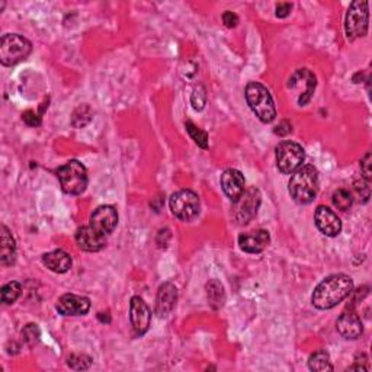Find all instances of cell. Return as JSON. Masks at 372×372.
I'll use <instances>...</instances> for the list:
<instances>
[{
	"mask_svg": "<svg viewBox=\"0 0 372 372\" xmlns=\"http://www.w3.org/2000/svg\"><path fill=\"white\" fill-rule=\"evenodd\" d=\"M43 264L56 274H66L71 268V257L65 251H54L43 256Z\"/></svg>",
	"mask_w": 372,
	"mask_h": 372,
	"instance_id": "44dd1931",
	"label": "cell"
},
{
	"mask_svg": "<svg viewBox=\"0 0 372 372\" xmlns=\"http://www.w3.org/2000/svg\"><path fill=\"white\" fill-rule=\"evenodd\" d=\"M200 91H201V89H200ZM200 91L195 89V92L192 93V97H195V99L198 97V102L194 105L195 109H202L204 105H205V101H207V95H205L204 89H202V92H200Z\"/></svg>",
	"mask_w": 372,
	"mask_h": 372,
	"instance_id": "836d02e7",
	"label": "cell"
},
{
	"mask_svg": "<svg viewBox=\"0 0 372 372\" xmlns=\"http://www.w3.org/2000/svg\"><path fill=\"white\" fill-rule=\"evenodd\" d=\"M178 301V290L172 282H165L159 287L156 297V314L160 318L167 317Z\"/></svg>",
	"mask_w": 372,
	"mask_h": 372,
	"instance_id": "9a60e30c",
	"label": "cell"
},
{
	"mask_svg": "<svg viewBox=\"0 0 372 372\" xmlns=\"http://www.w3.org/2000/svg\"><path fill=\"white\" fill-rule=\"evenodd\" d=\"M22 336L25 339V342H27L30 346L35 345L36 342L40 340L41 338V332H40V327L34 325V323H30L25 326V329L22 330Z\"/></svg>",
	"mask_w": 372,
	"mask_h": 372,
	"instance_id": "f1b7e54d",
	"label": "cell"
},
{
	"mask_svg": "<svg viewBox=\"0 0 372 372\" xmlns=\"http://www.w3.org/2000/svg\"><path fill=\"white\" fill-rule=\"evenodd\" d=\"M277 166L283 175H291L295 170H299L305 159L304 148L295 141H282L277 147Z\"/></svg>",
	"mask_w": 372,
	"mask_h": 372,
	"instance_id": "52a82bcc",
	"label": "cell"
},
{
	"mask_svg": "<svg viewBox=\"0 0 372 372\" xmlns=\"http://www.w3.org/2000/svg\"><path fill=\"white\" fill-rule=\"evenodd\" d=\"M371 159H372L371 153H367L365 157L361 160V172H362L364 178L367 179V182H369L371 178H372V172H371Z\"/></svg>",
	"mask_w": 372,
	"mask_h": 372,
	"instance_id": "4dcf8cb0",
	"label": "cell"
},
{
	"mask_svg": "<svg viewBox=\"0 0 372 372\" xmlns=\"http://www.w3.org/2000/svg\"><path fill=\"white\" fill-rule=\"evenodd\" d=\"M246 101L253 114L264 124H269L277 118V108L274 97L264 84L251 82L246 86Z\"/></svg>",
	"mask_w": 372,
	"mask_h": 372,
	"instance_id": "3957f363",
	"label": "cell"
},
{
	"mask_svg": "<svg viewBox=\"0 0 372 372\" xmlns=\"http://www.w3.org/2000/svg\"><path fill=\"white\" fill-rule=\"evenodd\" d=\"M221 188L233 202L239 201L244 192V176L237 169H227L221 175Z\"/></svg>",
	"mask_w": 372,
	"mask_h": 372,
	"instance_id": "2e32d148",
	"label": "cell"
},
{
	"mask_svg": "<svg viewBox=\"0 0 372 372\" xmlns=\"http://www.w3.org/2000/svg\"><path fill=\"white\" fill-rule=\"evenodd\" d=\"M16 242L6 226L0 227V262L3 266H9L15 262Z\"/></svg>",
	"mask_w": 372,
	"mask_h": 372,
	"instance_id": "ffe728a7",
	"label": "cell"
},
{
	"mask_svg": "<svg viewBox=\"0 0 372 372\" xmlns=\"http://www.w3.org/2000/svg\"><path fill=\"white\" fill-rule=\"evenodd\" d=\"M130 320L135 336H143L150 329L152 312L141 297H132L130 303Z\"/></svg>",
	"mask_w": 372,
	"mask_h": 372,
	"instance_id": "30bf717a",
	"label": "cell"
},
{
	"mask_svg": "<svg viewBox=\"0 0 372 372\" xmlns=\"http://www.w3.org/2000/svg\"><path fill=\"white\" fill-rule=\"evenodd\" d=\"M355 189H356V192H358V195H361V198H362V202H367L368 200H369V186H368V183H365V182H356L355 183Z\"/></svg>",
	"mask_w": 372,
	"mask_h": 372,
	"instance_id": "d6a6232c",
	"label": "cell"
},
{
	"mask_svg": "<svg viewBox=\"0 0 372 372\" xmlns=\"http://www.w3.org/2000/svg\"><path fill=\"white\" fill-rule=\"evenodd\" d=\"M56 308L61 316H84L91 308V300L88 297L66 294L60 297Z\"/></svg>",
	"mask_w": 372,
	"mask_h": 372,
	"instance_id": "4fadbf2b",
	"label": "cell"
},
{
	"mask_svg": "<svg viewBox=\"0 0 372 372\" xmlns=\"http://www.w3.org/2000/svg\"><path fill=\"white\" fill-rule=\"evenodd\" d=\"M76 243L84 252H99L106 244V235L97 233L91 226L80 227L76 233Z\"/></svg>",
	"mask_w": 372,
	"mask_h": 372,
	"instance_id": "e0dca14e",
	"label": "cell"
},
{
	"mask_svg": "<svg viewBox=\"0 0 372 372\" xmlns=\"http://www.w3.org/2000/svg\"><path fill=\"white\" fill-rule=\"evenodd\" d=\"M288 191L292 200L299 204H310L318 192V172L314 166L307 165L295 170L288 183Z\"/></svg>",
	"mask_w": 372,
	"mask_h": 372,
	"instance_id": "7a4b0ae2",
	"label": "cell"
},
{
	"mask_svg": "<svg viewBox=\"0 0 372 372\" xmlns=\"http://www.w3.org/2000/svg\"><path fill=\"white\" fill-rule=\"evenodd\" d=\"M314 222L317 229L327 237H336L342 231V221L333 213V211L325 205L317 207L314 213Z\"/></svg>",
	"mask_w": 372,
	"mask_h": 372,
	"instance_id": "5bb4252c",
	"label": "cell"
},
{
	"mask_svg": "<svg viewBox=\"0 0 372 372\" xmlns=\"http://www.w3.org/2000/svg\"><path fill=\"white\" fill-rule=\"evenodd\" d=\"M368 2L365 0H356L348 9L345 19V32L348 36L349 41H353L356 38H362L368 32Z\"/></svg>",
	"mask_w": 372,
	"mask_h": 372,
	"instance_id": "8992f818",
	"label": "cell"
},
{
	"mask_svg": "<svg viewBox=\"0 0 372 372\" xmlns=\"http://www.w3.org/2000/svg\"><path fill=\"white\" fill-rule=\"evenodd\" d=\"M262 202V195L260 191L256 188H249L243 192V195L239 198V201H235L234 208V218L237 221V224L246 226L256 217L257 209Z\"/></svg>",
	"mask_w": 372,
	"mask_h": 372,
	"instance_id": "9c48e42d",
	"label": "cell"
},
{
	"mask_svg": "<svg viewBox=\"0 0 372 372\" xmlns=\"http://www.w3.org/2000/svg\"><path fill=\"white\" fill-rule=\"evenodd\" d=\"M308 367L312 371H333V365L330 361V356L326 351H317L308 359Z\"/></svg>",
	"mask_w": 372,
	"mask_h": 372,
	"instance_id": "603a6c76",
	"label": "cell"
},
{
	"mask_svg": "<svg viewBox=\"0 0 372 372\" xmlns=\"http://www.w3.org/2000/svg\"><path fill=\"white\" fill-rule=\"evenodd\" d=\"M118 224V213L113 205H102L93 211L91 216V227L97 233L108 235L115 230Z\"/></svg>",
	"mask_w": 372,
	"mask_h": 372,
	"instance_id": "8fae6325",
	"label": "cell"
},
{
	"mask_svg": "<svg viewBox=\"0 0 372 372\" xmlns=\"http://www.w3.org/2000/svg\"><path fill=\"white\" fill-rule=\"evenodd\" d=\"M333 204L342 211H348L353 204V196L348 189H338L333 194Z\"/></svg>",
	"mask_w": 372,
	"mask_h": 372,
	"instance_id": "484cf974",
	"label": "cell"
},
{
	"mask_svg": "<svg viewBox=\"0 0 372 372\" xmlns=\"http://www.w3.org/2000/svg\"><path fill=\"white\" fill-rule=\"evenodd\" d=\"M338 332L346 339H358L364 332L361 317L349 308L338 318Z\"/></svg>",
	"mask_w": 372,
	"mask_h": 372,
	"instance_id": "d6986e66",
	"label": "cell"
},
{
	"mask_svg": "<svg viewBox=\"0 0 372 372\" xmlns=\"http://www.w3.org/2000/svg\"><path fill=\"white\" fill-rule=\"evenodd\" d=\"M353 281L351 277L336 274L321 281L312 297V303L318 310H330L340 304L352 294Z\"/></svg>",
	"mask_w": 372,
	"mask_h": 372,
	"instance_id": "6da1fadb",
	"label": "cell"
},
{
	"mask_svg": "<svg viewBox=\"0 0 372 372\" xmlns=\"http://www.w3.org/2000/svg\"><path fill=\"white\" fill-rule=\"evenodd\" d=\"M222 22H224V25L227 28H235L239 23V16L234 14V12H230V10H226L224 14H222Z\"/></svg>",
	"mask_w": 372,
	"mask_h": 372,
	"instance_id": "1f68e13d",
	"label": "cell"
},
{
	"mask_svg": "<svg viewBox=\"0 0 372 372\" xmlns=\"http://www.w3.org/2000/svg\"><path fill=\"white\" fill-rule=\"evenodd\" d=\"M303 84H304V91H303V95L299 99V104L301 106H304V105H307L310 102V99H312L316 86H317V79H316L314 73L312 70H308V69L297 70L292 74V78L290 79L288 88L294 89V91H299Z\"/></svg>",
	"mask_w": 372,
	"mask_h": 372,
	"instance_id": "7c38bea8",
	"label": "cell"
},
{
	"mask_svg": "<svg viewBox=\"0 0 372 372\" xmlns=\"http://www.w3.org/2000/svg\"><path fill=\"white\" fill-rule=\"evenodd\" d=\"M97 318L101 320L102 323H109V321H111V317H109L108 313H105V317H104V313H99V314H97Z\"/></svg>",
	"mask_w": 372,
	"mask_h": 372,
	"instance_id": "d590c367",
	"label": "cell"
},
{
	"mask_svg": "<svg viewBox=\"0 0 372 372\" xmlns=\"http://www.w3.org/2000/svg\"><path fill=\"white\" fill-rule=\"evenodd\" d=\"M32 51L31 43L18 34H6L0 41V61L3 66H15L27 60Z\"/></svg>",
	"mask_w": 372,
	"mask_h": 372,
	"instance_id": "5b68a950",
	"label": "cell"
},
{
	"mask_svg": "<svg viewBox=\"0 0 372 372\" xmlns=\"http://www.w3.org/2000/svg\"><path fill=\"white\" fill-rule=\"evenodd\" d=\"M22 292L21 283L16 281L8 282L5 287L2 288V303L3 304H14Z\"/></svg>",
	"mask_w": 372,
	"mask_h": 372,
	"instance_id": "d4e9b609",
	"label": "cell"
},
{
	"mask_svg": "<svg viewBox=\"0 0 372 372\" xmlns=\"http://www.w3.org/2000/svg\"><path fill=\"white\" fill-rule=\"evenodd\" d=\"M22 119L27 122L30 127H38L41 124V115L35 114L34 111H27V113H23Z\"/></svg>",
	"mask_w": 372,
	"mask_h": 372,
	"instance_id": "f546056e",
	"label": "cell"
},
{
	"mask_svg": "<svg viewBox=\"0 0 372 372\" xmlns=\"http://www.w3.org/2000/svg\"><path fill=\"white\" fill-rule=\"evenodd\" d=\"M185 126H186V130H188V132H189V135H191V139H192L198 146H200L201 148H207V147H208V135H207L205 131H202V130L198 128V127L195 126V124L191 122V121L186 122Z\"/></svg>",
	"mask_w": 372,
	"mask_h": 372,
	"instance_id": "4316f807",
	"label": "cell"
},
{
	"mask_svg": "<svg viewBox=\"0 0 372 372\" xmlns=\"http://www.w3.org/2000/svg\"><path fill=\"white\" fill-rule=\"evenodd\" d=\"M205 290H207V297H208V301H209L211 307H213L214 310H218L224 305L226 292H224V287H222V283L220 281L211 279L207 283Z\"/></svg>",
	"mask_w": 372,
	"mask_h": 372,
	"instance_id": "7402d4cb",
	"label": "cell"
},
{
	"mask_svg": "<svg viewBox=\"0 0 372 372\" xmlns=\"http://www.w3.org/2000/svg\"><path fill=\"white\" fill-rule=\"evenodd\" d=\"M61 188L69 195H80L88 186V170L79 160H70L57 170Z\"/></svg>",
	"mask_w": 372,
	"mask_h": 372,
	"instance_id": "277c9868",
	"label": "cell"
},
{
	"mask_svg": "<svg viewBox=\"0 0 372 372\" xmlns=\"http://www.w3.org/2000/svg\"><path fill=\"white\" fill-rule=\"evenodd\" d=\"M292 9L291 3H279L277 6V16L278 18H287Z\"/></svg>",
	"mask_w": 372,
	"mask_h": 372,
	"instance_id": "e575fe53",
	"label": "cell"
},
{
	"mask_svg": "<svg viewBox=\"0 0 372 372\" xmlns=\"http://www.w3.org/2000/svg\"><path fill=\"white\" fill-rule=\"evenodd\" d=\"M92 365V358L84 355V353H78V355H71L69 358V367L71 369L76 371H84L88 369Z\"/></svg>",
	"mask_w": 372,
	"mask_h": 372,
	"instance_id": "83f0119b",
	"label": "cell"
},
{
	"mask_svg": "<svg viewBox=\"0 0 372 372\" xmlns=\"http://www.w3.org/2000/svg\"><path fill=\"white\" fill-rule=\"evenodd\" d=\"M170 209L182 221H192L200 214V198L189 189H182L170 196Z\"/></svg>",
	"mask_w": 372,
	"mask_h": 372,
	"instance_id": "ba28073f",
	"label": "cell"
},
{
	"mask_svg": "<svg viewBox=\"0 0 372 372\" xmlns=\"http://www.w3.org/2000/svg\"><path fill=\"white\" fill-rule=\"evenodd\" d=\"M93 113L89 105H80L76 109L73 111L71 115V126L74 128H83L88 126V124L92 121Z\"/></svg>",
	"mask_w": 372,
	"mask_h": 372,
	"instance_id": "cb8c5ba5",
	"label": "cell"
},
{
	"mask_svg": "<svg viewBox=\"0 0 372 372\" xmlns=\"http://www.w3.org/2000/svg\"><path fill=\"white\" fill-rule=\"evenodd\" d=\"M269 233L266 230H253L239 235V246L246 253H260L269 244Z\"/></svg>",
	"mask_w": 372,
	"mask_h": 372,
	"instance_id": "ac0fdd59",
	"label": "cell"
}]
</instances>
